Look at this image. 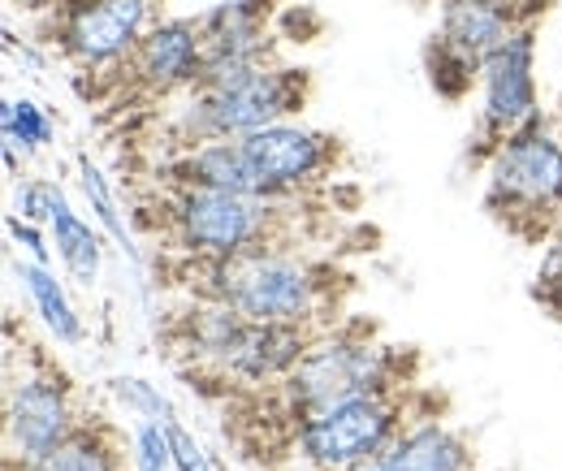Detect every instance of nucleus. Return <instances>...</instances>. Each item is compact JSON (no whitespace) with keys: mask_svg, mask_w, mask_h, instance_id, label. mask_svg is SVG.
Instances as JSON below:
<instances>
[{"mask_svg":"<svg viewBox=\"0 0 562 471\" xmlns=\"http://www.w3.org/2000/svg\"><path fill=\"white\" fill-rule=\"evenodd\" d=\"M338 160V138L307 126V122H278L256 135L216 138L187 147L169 178L173 187H209V191H238V195H265V200H290L316 182Z\"/></svg>","mask_w":562,"mask_h":471,"instance_id":"1","label":"nucleus"},{"mask_svg":"<svg viewBox=\"0 0 562 471\" xmlns=\"http://www.w3.org/2000/svg\"><path fill=\"white\" fill-rule=\"evenodd\" d=\"M48 234H53V251H57L61 269L70 272L78 285L91 290L100 281V269H104V238L82 212H74L66 191H57L53 216H48Z\"/></svg>","mask_w":562,"mask_h":471,"instance_id":"16","label":"nucleus"},{"mask_svg":"<svg viewBox=\"0 0 562 471\" xmlns=\"http://www.w3.org/2000/svg\"><path fill=\"white\" fill-rule=\"evenodd\" d=\"M532 299L554 321H562V221L550 229V238H546V256H541L537 277H532Z\"/></svg>","mask_w":562,"mask_h":471,"instance_id":"22","label":"nucleus"},{"mask_svg":"<svg viewBox=\"0 0 562 471\" xmlns=\"http://www.w3.org/2000/svg\"><path fill=\"white\" fill-rule=\"evenodd\" d=\"M407 424V403L398 394H363L334 403L294 424V455L312 471H347L351 463L385 450Z\"/></svg>","mask_w":562,"mask_h":471,"instance_id":"7","label":"nucleus"},{"mask_svg":"<svg viewBox=\"0 0 562 471\" xmlns=\"http://www.w3.org/2000/svg\"><path fill=\"white\" fill-rule=\"evenodd\" d=\"M4 4L18 13H61L70 0H4Z\"/></svg>","mask_w":562,"mask_h":471,"instance_id":"27","label":"nucleus"},{"mask_svg":"<svg viewBox=\"0 0 562 471\" xmlns=\"http://www.w3.org/2000/svg\"><path fill=\"white\" fill-rule=\"evenodd\" d=\"M195 269L200 299H216L247 321L312 329L316 316L334 303V272L281 247H260L234 260H195Z\"/></svg>","mask_w":562,"mask_h":471,"instance_id":"2","label":"nucleus"},{"mask_svg":"<svg viewBox=\"0 0 562 471\" xmlns=\"http://www.w3.org/2000/svg\"><path fill=\"white\" fill-rule=\"evenodd\" d=\"M4 234H9V243H13V247H22V251H26V260H40V265H48V260H53V234H48V225L26 221V216L9 212V216H4Z\"/></svg>","mask_w":562,"mask_h":471,"instance_id":"24","label":"nucleus"},{"mask_svg":"<svg viewBox=\"0 0 562 471\" xmlns=\"http://www.w3.org/2000/svg\"><path fill=\"white\" fill-rule=\"evenodd\" d=\"M204 61H209V40L200 18H160L143 35L126 69H131V82L147 96H173L200 82Z\"/></svg>","mask_w":562,"mask_h":471,"instance_id":"11","label":"nucleus"},{"mask_svg":"<svg viewBox=\"0 0 562 471\" xmlns=\"http://www.w3.org/2000/svg\"><path fill=\"white\" fill-rule=\"evenodd\" d=\"M312 329L303 325H269V321H247L238 341L229 346V355L221 359L216 377L225 381H238L247 390H260V385H281L299 359L307 355L312 346Z\"/></svg>","mask_w":562,"mask_h":471,"instance_id":"13","label":"nucleus"},{"mask_svg":"<svg viewBox=\"0 0 562 471\" xmlns=\"http://www.w3.org/2000/svg\"><path fill=\"white\" fill-rule=\"evenodd\" d=\"M524 22H532L524 0H441L432 40L481 69Z\"/></svg>","mask_w":562,"mask_h":471,"instance_id":"12","label":"nucleus"},{"mask_svg":"<svg viewBox=\"0 0 562 471\" xmlns=\"http://www.w3.org/2000/svg\"><path fill=\"white\" fill-rule=\"evenodd\" d=\"M532 122H541L537 31H532V22H524L481 66V135H485V147H497L506 135H515Z\"/></svg>","mask_w":562,"mask_h":471,"instance_id":"10","label":"nucleus"},{"mask_svg":"<svg viewBox=\"0 0 562 471\" xmlns=\"http://www.w3.org/2000/svg\"><path fill=\"white\" fill-rule=\"evenodd\" d=\"M0 135H4V152H44L57 126L48 117L44 104H35L31 96H9L4 109H0Z\"/></svg>","mask_w":562,"mask_h":471,"instance_id":"18","label":"nucleus"},{"mask_svg":"<svg viewBox=\"0 0 562 471\" xmlns=\"http://www.w3.org/2000/svg\"><path fill=\"white\" fill-rule=\"evenodd\" d=\"M169 450H173V471H212L204 446L187 433L182 419H169Z\"/></svg>","mask_w":562,"mask_h":471,"instance_id":"26","label":"nucleus"},{"mask_svg":"<svg viewBox=\"0 0 562 471\" xmlns=\"http://www.w3.org/2000/svg\"><path fill=\"white\" fill-rule=\"evenodd\" d=\"M381 471H472V441L437 415L407 419L403 433L376 450Z\"/></svg>","mask_w":562,"mask_h":471,"instance_id":"14","label":"nucleus"},{"mask_svg":"<svg viewBox=\"0 0 562 471\" xmlns=\"http://www.w3.org/2000/svg\"><path fill=\"white\" fill-rule=\"evenodd\" d=\"M285 200L238 195V191H209L182 187L173 195V238L191 260H234L260 247H278L273 229L281 225Z\"/></svg>","mask_w":562,"mask_h":471,"instance_id":"6","label":"nucleus"},{"mask_svg":"<svg viewBox=\"0 0 562 471\" xmlns=\"http://www.w3.org/2000/svg\"><path fill=\"white\" fill-rule=\"evenodd\" d=\"M546 4H550V0H524V9H528V13H532V9H546Z\"/></svg>","mask_w":562,"mask_h":471,"instance_id":"28","label":"nucleus"},{"mask_svg":"<svg viewBox=\"0 0 562 471\" xmlns=\"http://www.w3.org/2000/svg\"><path fill=\"white\" fill-rule=\"evenodd\" d=\"M57 18V48L78 69H117L135 57L151 22V0H70Z\"/></svg>","mask_w":562,"mask_h":471,"instance_id":"9","label":"nucleus"},{"mask_svg":"<svg viewBox=\"0 0 562 471\" xmlns=\"http://www.w3.org/2000/svg\"><path fill=\"white\" fill-rule=\"evenodd\" d=\"M303 104H307V74L278 61H260L225 82L187 91V104L178 113V135L187 147L243 138L278 122H294Z\"/></svg>","mask_w":562,"mask_h":471,"instance_id":"3","label":"nucleus"},{"mask_svg":"<svg viewBox=\"0 0 562 471\" xmlns=\"http://www.w3.org/2000/svg\"><path fill=\"white\" fill-rule=\"evenodd\" d=\"M9 471H126V468H122V455H117L113 437L104 428H95V424H82L70 441H61L57 450H48L44 459Z\"/></svg>","mask_w":562,"mask_h":471,"instance_id":"17","label":"nucleus"},{"mask_svg":"<svg viewBox=\"0 0 562 471\" xmlns=\"http://www.w3.org/2000/svg\"><path fill=\"white\" fill-rule=\"evenodd\" d=\"M78 187H82V195H87V208H91L95 225H100V229H104L122 251H131V256H135V247H131V229H126L122 208H117V200H113V187H109L104 169H100L91 156H78Z\"/></svg>","mask_w":562,"mask_h":471,"instance_id":"19","label":"nucleus"},{"mask_svg":"<svg viewBox=\"0 0 562 471\" xmlns=\"http://www.w3.org/2000/svg\"><path fill=\"white\" fill-rule=\"evenodd\" d=\"M109 394L117 399L122 411H131L135 419H151V424L178 419V411L165 399V390L151 385V381H143V377H113V381H109Z\"/></svg>","mask_w":562,"mask_h":471,"instance_id":"20","label":"nucleus"},{"mask_svg":"<svg viewBox=\"0 0 562 471\" xmlns=\"http://www.w3.org/2000/svg\"><path fill=\"white\" fill-rule=\"evenodd\" d=\"M424 66H428V82H432L437 96H446V100H459V96L472 91V82H481V69L468 66L463 57H454L450 48H441L437 40H428Z\"/></svg>","mask_w":562,"mask_h":471,"instance_id":"21","label":"nucleus"},{"mask_svg":"<svg viewBox=\"0 0 562 471\" xmlns=\"http://www.w3.org/2000/svg\"><path fill=\"white\" fill-rule=\"evenodd\" d=\"M57 182H48V178H22L18 182V200H13V212L18 216H26V221H40V225H48V216H53V203H57Z\"/></svg>","mask_w":562,"mask_h":471,"instance_id":"25","label":"nucleus"},{"mask_svg":"<svg viewBox=\"0 0 562 471\" xmlns=\"http://www.w3.org/2000/svg\"><path fill=\"white\" fill-rule=\"evenodd\" d=\"M485 208L515 234L554 229L562 216V138L532 122L490 147Z\"/></svg>","mask_w":562,"mask_h":471,"instance_id":"5","label":"nucleus"},{"mask_svg":"<svg viewBox=\"0 0 562 471\" xmlns=\"http://www.w3.org/2000/svg\"><path fill=\"white\" fill-rule=\"evenodd\" d=\"M82 428L70 381L53 368H31L4 390V463L22 468L57 450Z\"/></svg>","mask_w":562,"mask_h":471,"instance_id":"8","label":"nucleus"},{"mask_svg":"<svg viewBox=\"0 0 562 471\" xmlns=\"http://www.w3.org/2000/svg\"><path fill=\"white\" fill-rule=\"evenodd\" d=\"M13 277L31 303V312L40 316V325L48 329L53 341L61 346H82L87 341V325L78 316V307L70 303L61 277L53 272V265H40V260H13Z\"/></svg>","mask_w":562,"mask_h":471,"instance_id":"15","label":"nucleus"},{"mask_svg":"<svg viewBox=\"0 0 562 471\" xmlns=\"http://www.w3.org/2000/svg\"><path fill=\"white\" fill-rule=\"evenodd\" d=\"M131 459L135 471H173V450H169V424L139 419L131 433Z\"/></svg>","mask_w":562,"mask_h":471,"instance_id":"23","label":"nucleus"},{"mask_svg":"<svg viewBox=\"0 0 562 471\" xmlns=\"http://www.w3.org/2000/svg\"><path fill=\"white\" fill-rule=\"evenodd\" d=\"M398 350L359 329H329L316 334L299 368L278 385L285 415L299 424L316 411L363 394H398ZM407 390V385H403Z\"/></svg>","mask_w":562,"mask_h":471,"instance_id":"4","label":"nucleus"}]
</instances>
